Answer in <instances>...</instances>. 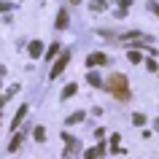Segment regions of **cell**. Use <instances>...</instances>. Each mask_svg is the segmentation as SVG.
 Segmentation results:
<instances>
[{
    "instance_id": "cell-12",
    "label": "cell",
    "mask_w": 159,
    "mask_h": 159,
    "mask_svg": "<svg viewBox=\"0 0 159 159\" xmlns=\"http://www.w3.org/2000/svg\"><path fill=\"white\" fill-rule=\"evenodd\" d=\"M78 121H84V113L78 111V113H70L67 116V124H78Z\"/></svg>"
},
{
    "instance_id": "cell-7",
    "label": "cell",
    "mask_w": 159,
    "mask_h": 159,
    "mask_svg": "<svg viewBox=\"0 0 159 159\" xmlns=\"http://www.w3.org/2000/svg\"><path fill=\"white\" fill-rule=\"evenodd\" d=\"M27 111H30V108H27V105H22V108L16 111V116H14V121H11V127H19V121H22V119L27 116Z\"/></svg>"
},
{
    "instance_id": "cell-22",
    "label": "cell",
    "mask_w": 159,
    "mask_h": 159,
    "mask_svg": "<svg viewBox=\"0 0 159 159\" xmlns=\"http://www.w3.org/2000/svg\"><path fill=\"white\" fill-rule=\"evenodd\" d=\"M3 102H6V97H0V105H3Z\"/></svg>"
},
{
    "instance_id": "cell-9",
    "label": "cell",
    "mask_w": 159,
    "mask_h": 159,
    "mask_svg": "<svg viewBox=\"0 0 159 159\" xmlns=\"http://www.w3.org/2000/svg\"><path fill=\"white\" fill-rule=\"evenodd\" d=\"M75 92H78V86H75V84H67L65 89H62V100H67V97H73Z\"/></svg>"
},
{
    "instance_id": "cell-3",
    "label": "cell",
    "mask_w": 159,
    "mask_h": 159,
    "mask_svg": "<svg viewBox=\"0 0 159 159\" xmlns=\"http://www.w3.org/2000/svg\"><path fill=\"white\" fill-rule=\"evenodd\" d=\"M108 59H105V54H100V51H94V54H89L86 57V65L89 67H97V65H105Z\"/></svg>"
},
{
    "instance_id": "cell-17",
    "label": "cell",
    "mask_w": 159,
    "mask_h": 159,
    "mask_svg": "<svg viewBox=\"0 0 159 159\" xmlns=\"http://www.w3.org/2000/svg\"><path fill=\"white\" fill-rule=\"evenodd\" d=\"M132 121H135L138 127H140V124H146V116H143V113H135V116H132Z\"/></svg>"
},
{
    "instance_id": "cell-16",
    "label": "cell",
    "mask_w": 159,
    "mask_h": 159,
    "mask_svg": "<svg viewBox=\"0 0 159 159\" xmlns=\"http://www.w3.org/2000/svg\"><path fill=\"white\" fill-rule=\"evenodd\" d=\"M92 11H105V0H94V3H92Z\"/></svg>"
},
{
    "instance_id": "cell-18",
    "label": "cell",
    "mask_w": 159,
    "mask_h": 159,
    "mask_svg": "<svg viewBox=\"0 0 159 159\" xmlns=\"http://www.w3.org/2000/svg\"><path fill=\"white\" fill-rule=\"evenodd\" d=\"M11 8V3H6V0H0V14H3V11H8Z\"/></svg>"
},
{
    "instance_id": "cell-14",
    "label": "cell",
    "mask_w": 159,
    "mask_h": 159,
    "mask_svg": "<svg viewBox=\"0 0 159 159\" xmlns=\"http://www.w3.org/2000/svg\"><path fill=\"white\" fill-rule=\"evenodd\" d=\"M33 135H35V140H46V129H43V127H35V129H33Z\"/></svg>"
},
{
    "instance_id": "cell-5",
    "label": "cell",
    "mask_w": 159,
    "mask_h": 159,
    "mask_svg": "<svg viewBox=\"0 0 159 159\" xmlns=\"http://www.w3.org/2000/svg\"><path fill=\"white\" fill-rule=\"evenodd\" d=\"M102 154H105V146H102V140H100L97 146H94V148H89V151H86V157H84V159H100Z\"/></svg>"
},
{
    "instance_id": "cell-15",
    "label": "cell",
    "mask_w": 159,
    "mask_h": 159,
    "mask_svg": "<svg viewBox=\"0 0 159 159\" xmlns=\"http://www.w3.org/2000/svg\"><path fill=\"white\" fill-rule=\"evenodd\" d=\"M111 151H113V154H124V151H119V135L111 138Z\"/></svg>"
},
{
    "instance_id": "cell-20",
    "label": "cell",
    "mask_w": 159,
    "mask_h": 159,
    "mask_svg": "<svg viewBox=\"0 0 159 159\" xmlns=\"http://www.w3.org/2000/svg\"><path fill=\"white\" fill-rule=\"evenodd\" d=\"M119 3H121V8H127V6H129L132 0H119Z\"/></svg>"
},
{
    "instance_id": "cell-8",
    "label": "cell",
    "mask_w": 159,
    "mask_h": 159,
    "mask_svg": "<svg viewBox=\"0 0 159 159\" xmlns=\"http://www.w3.org/2000/svg\"><path fill=\"white\" fill-rule=\"evenodd\" d=\"M57 27H59V30H65V27H67V11L65 8L57 14Z\"/></svg>"
},
{
    "instance_id": "cell-13",
    "label": "cell",
    "mask_w": 159,
    "mask_h": 159,
    "mask_svg": "<svg viewBox=\"0 0 159 159\" xmlns=\"http://www.w3.org/2000/svg\"><path fill=\"white\" fill-rule=\"evenodd\" d=\"M129 62H132V65H140V62H143V54H140V51H129Z\"/></svg>"
},
{
    "instance_id": "cell-10",
    "label": "cell",
    "mask_w": 159,
    "mask_h": 159,
    "mask_svg": "<svg viewBox=\"0 0 159 159\" xmlns=\"http://www.w3.org/2000/svg\"><path fill=\"white\" fill-rule=\"evenodd\" d=\"M86 81H89V84H92V86H102V78H100V75H97V73H94V70H92V73H89V75H86Z\"/></svg>"
},
{
    "instance_id": "cell-23",
    "label": "cell",
    "mask_w": 159,
    "mask_h": 159,
    "mask_svg": "<svg viewBox=\"0 0 159 159\" xmlns=\"http://www.w3.org/2000/svg\"><path fill=\"white\" fill-rule=\"evenodd\" d=\"M70 3H81V0H70Z\"/></svg>"
},
{
    "instance_id": "cell-19",
    "label": "cell",
    "mask_w": 159,
    "mask_h": 159,
    "mask_svg": "<svg viewBox=\"0 0 159 159\" xmlns=\"http://www.w3.org/2000/svg\"><path fill=\"white\" fill-rule=\"evenodd\" d=\"M148 8H151V11H157V14H159V6H157V3H148Z\"/></svg>"
},
{
    "instance_id": "cell-6",
    "label": "cell",
    "mask_w": 159,
    "mask_h": 159,
    "mask_svg": "<svg viewBox=\"0 0 159 159\" xmlns=\"http://www.w3.org/2000/svg\"><path fill=\"white\" fill-rule=\"evenodd\" d=\"M43 54V43L41 41H33L30 43V57H41Z\"/></svg>"
},
{
    "instance_id": "cell-1",
    "label": "cell",
    "mask_w": 159,
    "mask_h": 159,
    "mask_svg": "<svg viewBox=\"0 0 159 159\" xmlns=\"http://www.w3.org/2000/svg\"><path fill=\"white\" fill-rule=\"evenodd\" d=\"M105 86H108V92L116 97V100H129V84H127V78L121 73H113L105 81Z\"/></svg>"
},
{
    "instance_id": "cell-2",
    "label": "cell",
    "mask_w": 159,
    "mask_h": 159,
    "mask_svg": "<svg viewBox=\"0 0 159 159\" xmlns=\"http://www.w3.org/2000/svg\"><path fill=\"white\" fill-rule=\"evenodd\" d=\"M67 62H70V51H62V54H59V59L54 62V67L49 70V75H51V78H57V75L62 73V70H65V65H67Z\"/></svg>"
},
{
    "instance_id": "cell-4",
    "label": "cell",
    "mask_w": 159,
    "mask_h": 159,
    "mask_svg": "<svg viewBox=\"0 0 159 159\" xmlns=\"http://www.w3.org/2000/svg\"><path fill=\"white\" fill-rule=\"evenodd\" d=\"M65 140H67V151H65V157H73L75 151L81 148V143L75 140V138H70V135H67V132H65Z\"/></svg>"
},
{
    "instance_id": "cell-21",
    "label": "cell",
    "mask_w": 159,
    "mask_h": 159,
    "mask_svg": "<svg viewBox=\"0 0 159 159\" xmlns=\"http://www.w3.org/2000/svg\"><path fill=\"white\" fill-rule=\"evenodd\" d=\"M154 129H157V132H159V119H157V124H154Z\"/></svg>"
},
{
    "instance_id": "cell-11",
    "label": "cell",
    "mask_w": 159,
    "mask_h": 159,
    "mask_svg": "<svg viewBox=\"0 0 159 159\" xmlns=\"http://www.w3.org/2000/svg\"><path fill=\"white\" fill-rule=\"evenodd\" d=\"M59 54V43H51L49 49H46V59H51V57H57Z\"/></svg>"
}]
</instances>
